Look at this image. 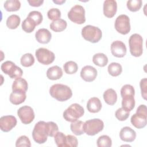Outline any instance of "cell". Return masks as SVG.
<instances>
[{
    "instance_id": "obj_1",
    "label": "cell",
    "mask_w": 147,
    "mask_h": 147,
    "mask_svg": "<svg viewBox=\"0 0 147 147\" xmlns=\"http://www.w3.org/2000/svg\"><path fill=\"white\" fill-rule=\"evenodd\" d=\"M51 96L60 102H64L70 99L72 92L70 87L63 84H55L49 88Z\"/></svg>"
},
{
    "instance_id": "obj_2",
    "label": "cell",
    "mask_w": 147,
    "mask_h": 147,
    "mask_svg": "<svg viewBox=\"0 0 147 147\" xmlns=\"http://www.w3.org/2000/svg\"><path fill=\"white\" fill-rule=\"evenodd\" d=\"M130 122L137 129H142L146 126L147 123V109L146 105H141L138 107L136 113L131 116Z\"/></svg>"
},
{
    "instance_id": "obj_3",
    "label": "cell",
    "mask_w": 147,
    "mask_h": 147,
    "mask_svg": "<svg viewBox=\"0 0 147 147\" xmlns=\"http://www.w3.org/2000/svg\"><path fill=\"white\" fill-rule=\"evenodd\" d=\"M82 36L84 40L92 43H96L101 39L102 32L99 28L88 25L82 28Z\"/></svg>"
},
{
    "instance_id": "obj_4",
    "label": "cell",
    "mask_w": 147,
    "mask_h": 147,
    "mask_svg": "<svg viewBox=\"0 0 147 147\" xmlns=\"http://www.w3.org/2000/svg\"><path fill=\"white\" fill-rule=\"evenodd\" d=\"M84 114L83 107L78 103L71 105L63 112V118L68 122H74L82 117Z\"/></svg>"
},
{
    "instance_id": "obj_5",
    "label": "cell",
    "mask_w": 147,
    "mask_h": 147,
    "mask_svg": "<svg viewBox=\"0 0 147 147\" xmlns=\"http://www.w3.org/2000/svg\"><path fill=\"white\" fill-rule=\"evenodd\" d=\"M130 52L134 57H140L143 53V38L137 33L130 36L129 39Z\"/></svg>"
},
{
    "instance_id": "obj_6",
    "label": "cell",
    "mask_w": 147,
    "mask_h": 147,
    "mask_svg": "<svg viewBox=\"0 0 147 147\" xmlns=\"http://www.w3.org/2000/svg\"><path fill=\"white\" fill-rule=\"evenodd\" d=\"M104 127L103 122L99 118L89 119L84 122L83 129L84 133L88 136H95L100 132Z\"/></svg>"
},
{
    "instance_id": "obj_7",
    "label": "cell",
    "mask_w": 147,
    "mask_h": 147,
    "mask_svg": "<svg viewBox=\"0 0 147 147\" xmlns=\"http://www.w3.org/2000/svg\"><path fill=\"white\" fill-rule=\"evenodd\" d=\"M32 138L33 140L39 144L45 143L48 138L46 131V122L40 121L36 123L32 131Z\"/></svg>"
},
{
    "instance_id": "obj_8",
    "label": "cell",
    "mask_w": 147,
    "mask_h": 147,
    "mask_svg": "<svg viewBox=\"0 0 147 147\" xmlns=\"http://www.w3.org/2000/svg\"><path fill=\"white\" fill-rule=\"evenodd\" d=\"M68 18L76 24H83L86 22L85 9L79 5L74 6L68 13Z\"/></svg>"
},
{
    "instance_id": "obj_9",
    "label": "cell",
    "mask_w": 147,
    "mask_h": 147,
    "mask_svg": "<svg viewBox=\"0 0 147 147\" xmlns=\"http://www.w3.org/2000/svg\"><path fill=\"white\" fill-rule=\"evenodd\" d=\"M2 71L9 76L11 79H17L21 78L23 74V71L21 68L17 66L15 63L11 61H6L1 64Z\"/></svg>"
},
{
    "instance_id": "obj_10",
    "label": "cell",
    "mask_w": 147,
    "mask_h": 147,
    "mask_svg": "<svg viewBox=\"0 0 147 147\" xmlns=\"http://www.w3.org/2000/svg\"><path fill=\"white\" fill-rule=\"evenodd\" d=\"M35 55L37 61L44 65L52 63L55 59L54 53L45 48H40L36 51Z\"/></svg>"
},
{
    "instance_id": "obj_11",
    "label": "cell",
    "mask_w": 147,
    "mask_h": 147,
    "mask_svg": "<svg viewBox=\"0 0 147 147\" xmlns=\"http://www.w3.org/2000/svg\"><path fill=\"white\" fill-rule=\"evenodd\" d=\"M114 27L116 30L122 34H127L130 31V18L125 14L117 17L115 21Z\"/></svg>"
},
{
    "instance_id": "obj_12",
    "label": "cell",
    "mask_w": 147,
    "mask_h": 147,
    "mask_svg": "<svg viewBox=\"0 0 147 147\" xmlns=\"http://www.w3.org/2000/svg\"><path fill=\"white\" fill-rule=\"evenodd\" d=\"M17 115L21 122L25 125L32 122L35 117L33 109L29 106H24L19 108L17 110Z\"/></svg>"
},
{
    "instance_id": "obj_13",
    "label": "cell",
    "mask_w": 147,
    "mask_h": 147,
    "mask_svg": "<svg viewBox=\"0 0 147 147\" xmlns=\"http://www.w3.org/2000/svg\"><path fill=\"white\" fill-rule=\"evenodd\" d=\"M17 123L16 118L13 115H5L0 118V128L4 132H9Z\"/></svg>"
},
{
    "instance_id": "obj_14",
    "label": "cell",
    "mask_w": 147,
    "mask_h": 147,
    "mask_svg": "<svg viewBox=\"0 0 147 147\" xmlns=\"http://www.w3.org/2000/svg\"><path fill=\"white\" fill-rule=\"evenodd\" d=\"M126 51L125 44L121 41H114L111 44V53L116 57L121 58L124 57L126 53Z\"/></svg>"
},
{
    "instance_id": "obj_15",
    "label": "cell",
    "mask_w": 147,
    "mask_h": 147,
    "mask_svg": "<svg viewBox=\"0 0 147 147\" xmlns=\"http://www.w3.org/2000/svg\"><path fill=\"white\" fill-rule=\"evenodd\" d=\"M98 75L97 70L95 68L91 65H86L82 68L80 71V76L83 80L87 82L94 81Z\"/></svg>"
},
{
    "instance_id": "obj_16",
    "label": "cell",
    "mask_w": 147,
    "mask_h": 147,
    "mask_svg": "<svg viewBox=\"0 0 147 147\" xmlns=\"http://www.w3.org/2000/svg\"><path fill=\"white\" fill-rule=\"evenodd\" d=\"M117 3L114 0H106L103 2V14L107 18L113 17L117 13Z\"/></svg>"
},
{
    "instance_id": "obj_17",
    "label": "cell",
    "mask_w": 147,
    "mask_h": 147,
    "mask_svg": "<svg viewBox=\"0 0 147 147\" xmlns=\"http://www.w3.org/2000/svg\"><path fill=\"white\" fill-rule=\"evenodd\" d=\"M119 137L123 141L131 142L136 139V133L131 127L125 126L121 129L119 132Z\"/></svg>"
},
{
    "instance_id": "obj_18",
    "label": "cell",
    "mask_w": 147,
    "mask_h": 147,
    "mask_svg": "<svg viewBox=\"0 0 147 147\" xmlns=\"http://www.w3.org/2000/svg\"><path fill=\"white\" fill-rule=\"evenodd\" d=\"M35 37L37 41L39 43L45 44L49 43L51 41L52 34L47 29L42 28L38 29L36 32Z\"/></svg>"
},
{
    "instance_id": "obj_19",
    "label": "cell",
    "mask_w": 147,
    "mask_h": 147,
    "mask_svg": "<svg viewBox=\"0 0 147 147\" xmlns=\"http://www.w3.org/2000/svg\"><path fill=\"white\" fill-rule=\"evenodd\" d=\"M26 98V92L21 91H13L10 95V102L14 105H18L24 102Z\"/></svg>"
},
{
    "instance_id": "obj_20",
    "label": "cell",
    "mask_w": 147,
    "mask_h": 147,
    "mask_svg": "<svg viewBox=\"0 0 147 147\" xmlns=\"http://www.w3.org/2000/svg\"><path fill=\"white\" fill-rule=\"evenodd\" d=\"M102 103L100 99L97 97H92L90 98L87 103V109L88 111L92 113H98L102 109Z\"/></svg>"
},
{
    "instance_id": "obj_21",
    "label": "cell",
    "mask_w": 147,
    "mask_h": 147,
    "mask_svg": "<svg viewBox=\"0 0 147 147\" xmlns=\"http://www.w3.org/2000/svg\"><path fill=\"white\" fill-rule=\"evenodd\" d=\"M63 70L62 69L57 66L55 65L49 68L47 71V78L52 80H55L60 79L63 76Z\"/></svg>"
},
{
    "instance_id": "obj_22",
    "label": "cell",
    "mask_w": 147,
    "mask_h": 147,
    "mask_svg": "<svg viewBox=\"0 0 147 147\" xmlns=\"http://www.w3.org/2000/svg\"><path fill=\"white\" fill-rule=\"evenodd\" d=\"M103 97L105 102L111 106L114 105L117 100V94L113 88H109L106 90L103 94Z\"/></svg>"
},
{
    "instance_id": "obj_23",
    "label": "cell",
    "mask_w": 147,
    "mask_h": 147,
    "mask_svg": "<svg viewBox=\"0 0 147 147\" xmlns=\"http://www.w3.org/2000/svg\"><path fill=\"white\" fill-rule=\"evenodd\" d=\"M11 87L13 91H21L26 92L28 88V84L25 79L18 78L14 80Z\"/></svg>"
},
{
    "instance_id": "obj_24",
    "label": "cell",
    "mask_w": 147,
    "mask_h": 147,
    "mask_svg": "<svg viewBox=\"0 0 147 147\" xmlns=\"http://www.w3.org/2000/svg\"><path fill=\"white\" fill-rule=\"evenodd\" d=\"M67 26L66 21L63 19H59L53 21L50 24V28L55 32H60L64 30Z\"/></svg>"
},
{
    "instance_id": "obj_25",
    "label": "cell",
    "mask_w": 147,
    "mask_h": 147,
    "mask_svg": "<svg viewBox=\"0 0 147 147\" xmlns=\"http://www.w3.org/2000/svg\"><path fill=\"white\" fill-rule=\"evenodd\" d=\"M109 60L106 55L103 53H98L92 57V62L96 65L100 67L106 66L108 63Z\"/></svg>"
},
{
    "instance_id": "obj_26",
    "label": "cell",
    "mask_w": 147,
    "mask_h": 147,
    "mask_svg": "<svg viewBox=\"0 0 147 147\" xmlns=\"http://www.w3.org/2000/svg\"><path fill=\"white\" fill-rule=\"evenodd\" d=\"M122 98V107L127 111H131L135 106L134 96H125Z\"/></svg>"
},
{
    "instance_id": "obj_27",
    "label": "cell",
    "mask_w": 147,
    "mask_h": 147,
    "mask_svg": "<svg viewBox=\"0 0 147 147\" xmlns=\"http://www.w3.org/2000/svg\"><path fill=\"white\" fill-rule=\"evenodd\" d=\"M84 122L82 121L76 120L75 121L72 122L70 125V128L72 132L76 136H80L84 134L83 129Z\"/></svg>"
},
{
    "instance_id": "obj_28",
    "label": "cell",
    "mask_w": 147,
    "mask_h": 147,
    "mask_svg": "<svg viewBox=\"0 0 147 147\" xmlns=\"http://www.w3.org/2000/svg\"><path fill=\"white\" fill-rule=\"evenodd\" d=\"M4 8L7 11H16L21 7V3L17 0H8L4 3Z\"/></svg>"
},
{
    "instance_id": "obj_29",
    "label": "cell",
    "mask_w": 147,
    "mask_h": 147,
    "mask_svg": "<svg viewBox=\"0 0 147 147\" xmlns=\"http://www.w3.org/2000/svg\"><path fill=\"white\" fill-rule=\"evenodd\" d=\"M20 17L16 14H12L8 17L6 20V26L9 29H15L20 24Z\"/></svg>"
},
{
    "instance_id": "obj_30",
    "label": "cell",
    "mask_w": 147,
    "mask_h": 147,
    "mask_svg": "<svg viewBox=\"0 0 147 147\" xmlns=\"http://www.w3.org/2000/svg\"><path fill=\"white\" fill-rule=\"evenodd\" d=\"M109 74L112 76H118L122 72V67L121 65L118 63H110L107 68Z\"/></svg>"
},
{
    "instance_id": "obj_31",
    "label": "cell",
    "mask_w": 147,
    "mask_h": 147,
    "mask_svg": "<svg viewBox=\"0 0 147 147\" xmlns=\"http://www.w3.org/2000/svg\"><path fill=\"white\" fill-rule=\"evenodd\" d=\"M36 26H37L36 23L28 17H27L22 23V30L28 33L32 32L34 30Z\"/></svg>"
},
{
    "instance_id": "obj_32",
    "label": "cell",
    "mask_w": 147,
    "mask_h": 147,
    "mask_svg": "<svg viewBox=\"0 0 147 147\" xmlns=\"http://www.w3.org/2000/svg\"><path fill=\"white\" fill-rule=\"evenodd\" d=\"M20 62L21 64L25 67H30L34 63V56L30 53H25L21 57Z\"/></svg>"
},
{
    "instance_id": "obj_33",
    "label": "cell",
    "mask_w": 147,
    "mask_h": 147,
    "mask_svg": "<svg viewBox=\"0 0 147 147\" xmlns=\"http://www.w3.org/2000/svg\"><path fill=\"white\" fill-rule=\"evenodd\" d=\"M63 68L66 74L72 75L78 71V65L75 61H68L64 64Z\"/></svg>"
},
{
    "instance_id": "obj_34",
    "label": "cell",
    "mask_w": 147,
    "mask_h": 147,
    "mask_svg": "<svg viewBox=\"0 0 147 147\" xmlns=\"http://www.w3.org/2000/svg\"><path fill=\"white\" fill-rule=\"evenodd\" d=\"M96 144L98 147H110L112 145V141L109 136L103 135L98 138Z\"/></svg>"
},
{
    "instance_id": "obj_35",
    "label": "cell",
    "mask_w": 147,
    "mask_h": 147,
    "mask_svg": "<svg viewBox=\"0 0 147 147\" xmlns=\"http://www.w3.org/2000/svg\"><path fill=\"white\" fill-rule=\"evenodd\" d=\"M58 130L59 127L56 123L52 121L46 122V131L48 136L54 137Z\"/></svg>"
},
{
    "instance_id": "obj_36",
    "label": "cell",
    "mask_w": 147,
    "mask_h": 147,
    "mask_svg": "<svg viewBox=\"0 0 147 147\" xmlns=\"http://www.w3.org/2000/svg\"><path fill=\"white\" fill-rule=\"evenodd\" d=\"M141 0H131L127 1L126 6L127 9L133 12L138 11L142 6Z\"/></svg>"
},
{
    "instance_id": "obj_37",
    "label": "cell",
    "mask_w": 147,
    "mask_h": 147,
    "mask_svg": "<svg viewBox=\"0 0 147 147\" xmlns=\"http://www.w3.org/2000/svg\"><path fill=\"white\" fill-rule=\"evenodd\" d=\"M54 140L58 147H65L66 136L62 132H57L54 136Z\"/></svg>"
},
{
    "instance_id": "obj_38",
    "label": "cell",
    "mask_w": 147,
    "mask_h": 147,
    "mask_svg": "<svg viewBox=\"0 0 147 147\" xmlns=\"http://www.w3.org/2000/svg\"><path fill=\"white\" fill-rule=\"evenodd\" d=\"M134 88L130 84H125L121 89V95L122 98L125 96H134Z\"/></svg>"
},
{
    "instance_id": "obj_39",
    "label": "cell",
    "mask_w": 147,
    "mask_h": 147,
    "mask_svg": "<svg viewBox=\"0 0 147 147\" xmlns=\"http://www.w3.org/2000/svg\"><path fill=\"white\" fill-rule=\"evenodd\" d=\"M28 17L30 18L36 24V25H40L43 20V17L41 12L38 11H30L28 16Z\"/></svg>"
},
{
    "instance_id": "obj_40",
    "label": "cell",
    "mask_w": 147,
    "mask_h": 147,
    "mask_svg": "<svg viewBox=\"0 0 147 147\" xmlns=\"http://www.w3.org/2000/svg\"><path fill=\"white\" fill-rule=\"evenodd\" d=\"M129 114V111H127L122 107H121L117 110L115 113V116L118 120L120 121H123L128 118Z\"/></svg>"
},
{
    "instance_id": "obj_41",
    "label": "cell",
    "mask_w": 147,
    "mask_h": 147,
    "mask_svg": "<svg viewBox=\"0 0 147 147\" xmlns=\"http://www.w3.org/2000/svg\"><path fill=\"white\" fill-rule=\"evenodd\" d=\"M16 146H31V142L29 138L26 136H21L18 137L16 142Z\"/></svg>"
},
{
    "instance_id": "obj_42",
    "label": "cell",
    "mask_w": 147,
    "mask_h": 147,
    "mask_svg": "<svg viewBox=\"0 0 147 147\" xmlns=\"http://www.w3.org/2000/svg\"><path fill=\"white\" fill-rule=\"evenodd\" d=\"M47 16L51 20H57L61 17V11L57 8H52L48 11Z\"/></svg>"
},
{
    "instance_id": "obj_43",
    "label": "cell",
    "mask_w": 147,
    "mask_h": 147,
    "mask_svg": "<svg viewBox=\"0 0 147 147\" xmlns=\"http://www.w3.org/2000/svg\"><path fill=\"white\" fill-rule=\"evenodd\" d=\"M78 145V141L75 136H74L70 134L66 136L65 147L66 146L76 147Z\"/></svg>"
},
{
    "instance_id": "obj_44",
    "label": "cell",
    "mask_w": 147,
    "mask_h": 147,
    "mask_svg": "<svg viewBox=\"0 0 147 147\" xmlns=\"http://www.w3.org/2000/svg\"><path fill=\"white\" fill-rule=\"evenodd\" d=\"M147 79L144 78L141 80L140 83V86L141 91L142 97L146 100V93H147Z\"/></svg>"
},
{
    "instance_id": "obj_45",
    "label": "cell",
    "mask_w": 147,
    "mask_h": 147,
    "mask_svg": "<svg viewBox=\"0 0 147 147\" xmlns=\"http://www.w3.org/2000/svg\"><path fill=\"white\" fill-rule=\"evenodd\" d=\"M28 2L29 5L34 7H39L44 2V1L41 0H28Z\"/></svg>"
},
{
    "instance_id": "obj_46",
    "label": "cell",
    "mask_w": 147,
    "mask_h": 147,
    "mask_svg": "<svg viewBox=\"0 0 147 147\" xmlns=\"http://www.w3.org/2000/svg\"><path fill=\"white\" fill-rule=\"evenodd\" d=\"M53 2L55 3H56L57 5H61L63 4V3H64L65 2V1L64 0H62V1H53Z\"/></svg>"
}]
</instances>
